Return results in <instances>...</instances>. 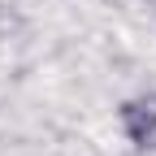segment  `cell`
Returning <instances> with one entry per match:
<instances>
[{"mask_svg":"<svg viewBox=\"0 0 156 156\" xmlns=\"http://www.w3.org/2000/svg\"><path fill=\"white\" fill-rule=\"evenodd\" d=\"M117 130H122V139L134 152L156 156V95L143 91V95L122 100V104H117Z\"/></svg>","mask_w":156,"mask_h":156,"instance_id":"obj_1","label":"cell"}]
</instances>
